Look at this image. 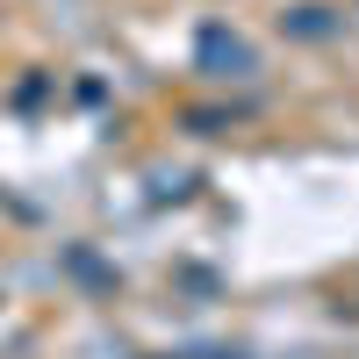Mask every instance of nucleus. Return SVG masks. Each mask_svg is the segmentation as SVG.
<instances>
[{
	"mask_svg": "<svg viewBox=\"0 0 359 359\" xmlns=\"http://www.w3.org/2000/svg\"><path fill=\"white\" fill-rule=\"evenodd\" d=\"M201 65L208 72H252V43L230 29H201Z\"/></svg>",
	"mask_w": 359,
	"mask_h": 359,
	"instance_id": "nucleus-1",
	"label": "nucleus"
}]
</instances>
